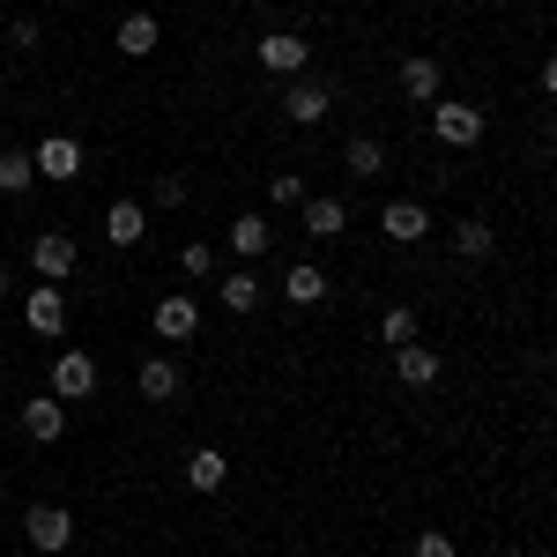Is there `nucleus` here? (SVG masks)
Here are the masks:
<instances>
[{"mask_svg": "<svg viewBox=\"0 0 557 557\" xmlns=\"http://www.w3.org/2000/svg\"><path fill=\"white\" fill-rule=\"evenodd\" d=\"M483 127H491V120H483V104H461V97H438V104H431V134H438L446 149H475Z\"/></svg>", "mask_w": 557, "mask_h": 557, "instance_id": "nucleus-1", "label": "nucleus"}, {"mask_svg": "<svg viewBox=\"0 0 557 557\" xmlns=\"http://www.w3.org/2000/svg\"><path fill=\"white\" fill-rule=\"evenodd\" d=\"M253 60L268 67V75H283V83H290V75H305V67H312V45H305L298 30H268V38L253 45Z\"/></svg>", "mask_w": 557, "mask_h": 557, "instance_id": "nucleus-2", "label": "nucleus"}, {"mask_svg": "<svg viewBox=\"0 0 557 557\" xmlns=\"http://www.w3.org/2000/svg\"><path fill=\"white\" fill-rule=\"evenodd\" d=\"M75 260H83V246H75L67 231H38V238H30V268H38V283H67Z\"/></svg>", "mask_w": 557, "mask_h": 557, "instance_id": "nucleus-3", "label": "nucleus"}, {"mask_svg": "<svg viewBox=\"0 0 557 557\" xmlns=\"http://www.w3.org/2000/svg\"><path fill=\"white\" fill-rule=\"evenodd\" d=\"M23 535H30V550L60 557L75 543V513H67V506H30V513H23Z\"/></svg>", "mask_w": 557, "mask_h": 557, "instance_id": "nucleus-4", "label": "nucleus"}, {"mask_svg": "<svg viewBox=\"0 0 557 557\" xmlns=\"http://www.w3.org/2000/svg\"><path fill=\"white\" fill-rule=\"evenodd\" d=\"M30 164H38V178L67 186V178H83V141L75 134H45L38 149H30Z\"/></svg>", "mask_w": 557, "mask_h": 557, "instance_id": "nucleus-5", "label": "nucleus"}, {"mask_svg": "<svg viewBox=\"0 0 557 557\" xmlns=\"http://www.w3.org/2000/svg\"><path fill=\"white\" fill-rule=\"evenodd\" d=\"M97 394V357L89 349H60L52 364V401H89Z\"/></svg>", "mask_w": 557, "mask_h": 557, "instance_id": "nucleus-6", "label": "nucleus"}, {"mask_svg": "<svg viewBox=\"0 0 557 557\" xmlns=\"http://www.w3.org/2000/svg\"><path fill=\"white\" fill-rule=\"evenodd\" d=\"M327 104H335V89L320 83V75H290V97H283L290 127H320V120H327Z\"/></svg>", "mask_w": 557, "mask_h": 557, "instance_id": "nucleus-7", "label": "nucleus"}, {"mask_svg": "<svg viewBox=\"0 0 557 557\" xmlns=\"http://www.w3.org/2000/svg\"><path fill=\"white\" fill-rule=\"evenodd\" d=\"M23 320H30V335H67V298H60V283H30V298H23Z\"/></svg>", "mask_w": 557, "mask_h": 557, "instance_id": "nucleus-8", "label": "nucleus"}, {"mask_svg": "<svg viewBox=\"0 0 557 557\" xmlns=\"http://www.w3.org/2000/svg\"><path fill=\"white\" fill-rule=\"evenodd\" d=\"M298 209H305V231H312V238H343L349 231V201L343 194H305Z\"/></svg>", "mask_w": 557, "mask_h": 557, "instance_id": "nucleus-9", "label": "nucleus"}, {"mask_svg": "<svg viewBox=\"0 0 557 557\" xmlns=\"http://www.w3.org/2000/svg\"><path fill=\"white\" fill-rule=\"evenodd\" d=\"M438 372H446V364H438V349H431V343H401V349H394V380H401V386H438Z\"/></svg>", "mask_w": 557, "mask_h": 557, "instance_id": "nucleus-10", "label": "nucleus"}, {"mask_svg": "<svg viewBox=\"0 0 557 557\" xmlns=\"http://www.w3.org/2000/svg\"><path fill=\"white\" fill-rule=\"evenodd\" d=\"M380 231H386V238H394V246H417V238H424V231H431L424 201H386V209H380Z\"/></svg>", "mask_w": 557, "mask_h": 557, "instance_id": "nucleus-11", "label": "nucleus"}, {"mask_svg": "<svg viewBox=\"0 0 557 557\" xmlns=\"http://www.w3.org/2000/svg\"><path fill=\"white\" fill-rule=\"evenodd\" d=\"M104 238H112V246H141V238H149V209H141V201H112V209H104Z\"/></svg>", "mask_w": 557, "mask_h": 557, "instance_id": "nucleus-12", "label": "nucleus"}, {"mask_svg": "<svg viewBox=\"0 0 557 557\" xmlns=\"http://www.w3.org/2000/svg\"><path fill=\"white\" fill-rule=\"evenodd\" d=\"M194 327H201V305L194 298H157V335L164 343H186Z\"/></svg>", "mask_w": 557, "mask_h": 557, "instance_id": "nucleus-13", "label": "nucleus"}, {"mask_svg": "<svg viewBox=\"0 0 557 557\" xmlns=\"http://www.w3.org/2000/svg\"><path fill=\"white\" fill-rule=\"evenodd\" d=\"M23 431H30L38 446H52V438L67 431V401H52V394H45V401H23Z\"/></svg>", "mask_w": 557, "mask_h": 557, "instance_id": "nucleus-14", "label": "nucleus"}, {"mask_svg": "<svg viewBox=\"0 0 557 557\" xmlns=\"http://www.w3.org/2000/svg\"><path fill=\"white\" fill-rule=\"evenodd\" d=\"M223 483H231V461L215 446H194L186 454V491H223Z\"/></svg>", "mask_w": 557, "mask_h": 557, "instance_id": "nucleus-15", "label": "nucleus"}, {"mask_svg": "<svg viewBox=\"0 0 557 557\" xmlns=\"http://www.w3.org/2000/svg\"><path fill=\"white\" fill-rule=\"evenodd\" d=\"M283 298L290 305H320L327 298V268H320V260H298V268L283 275Z\"/></svg>", "mask_w": 557, "mask_h": 557, "instance_id": "nucleus-16", "label": "nucleus"}, {"mask_svg": "<svg viewBox=\"0 0 557 557\" xmlns=\"http://www.w3.org/2000/svg\"><path fill=\"white\" fill-rule=\"evenodd\" d=\"M215 298H223V312H238V320H246V312H260V275H253V268L223 275V283H215Z\"/></svg>", "mask_w": 557, "mask_h": 557, "instance_id": "nucleus-17", "label": "nucleus"}, {"mask_svg": "<svg viewBox=\"0 0 557 557\" xmlns=\"http://www.w3.org/2000/svg\"><path fill=\"white\" fill-rule=\"evenodd\" d=\"M120 52H127V60H149V52H157V15H149V8H134L127 23H120Z\"/></svg>", "mask_w": 557, "mask_h": 557, "instance_id": "nucleus-18", "label": "nucleus"}, {"mask_svg": "<svg viewBox=\"0 0 557 557\" xmlns=\"http://www.w3.org/2000/svg\"><path fill=\"white\" fill-rule=\"evenodd\" d=\"M231 246H238L246 260H260L268 246H275V223H268V215H231Z\"/></svg>", "mask_w": 557, "mask_h": 557, "instance_id": "nucleus-19", "label": "nucleus"}, {"mask_svg": "<svg viewBox=\"0 0 557 557\" xmlns=\"http://www.w3.org/2000/svg\"><path fill=\"white\" fill-rule=\"evenodd\" d=\"M134 386H141V401H172L178 394V364L172 357H149V364L134 372Z\"/></svg>", "mask_w": 557, "mask_h": 557, "instance_id": "nucleus-20", "label": "nucleus"}, {"mask_svg": "<svg viewBox=\"0 0 557 557\" xmlns=\"http://www.w3.org/2000/svg\"><path fill=\"white\" fill-rule=\"evenodd\" d=\"M343 172H349V178H380V172H386V149L372 141V134H349V149H343Z\"/></svg>", "mask_w": 557, "mask_h": 557, "instance_id": "nucleus-21", "label": "nucleus"}, {"mask_svg": "<svg viewBox=\"0 0 557 557\" xmlns=\"http://www.w3.org/2000/svg\"><path fill=\"white\" fill-rule=\"evenodd\" d=\"M401 97L409 104H438V60H401Z\"/></svg>", "mask_w": 557, "mask_h": 557, "instance_id": "nucleus-22", "label": "nucleus"}, {"mask_svg": "<svg viewBox=\"0 0 557 557\" xmlns=\"http://www.w3.org/2000/svg\"><path fill=\"white\" fill-rule=\"evenodd\" d=\"M30 186H38L30 149H0V194H30Z\"/></svg>", "mask_w": 557, "mask_h": 557, "instance_id": "nucleus-23", "label": "nucleus"}, {"mask_svg": "<svg viewBox=\"0 0 557 557\" xmlns=\"http://www.w3.org/2000/svg\"><path fill=\"white\" fill-rule=\"evenodd\" d=\"M454 246H461V260H491V246H498V238H491V223H454Z\"/></svg>", "mask_w": 557, "mask_h": 557, "instance_id": "nucleus-24", "label": "nucleus"}, {"mask_svg": "<svg viewBox=\"0 0 557 557\" xmlns=\"http://www.w3.org/2000/svg\"><path fill=\"white\" fill-rule=\"evenodd\" d=\"M380 343H386V349L417 343V312H409V305H386V320H380Z\"/></svg>", "mask_w": 557, "mask_h": 557, "instance_id": "nucleus-25", "label": "nucleus"}, {"mask_svg": "<svg viewBox=\"0 0 557 557\" xmlns=\"http://www.w3.org/2000/svg\"><path fill=\"white\" fill-rule=\"evenodd\" d=\"M268 201H275V209H298V201H305V178L298 172H275V178H268Z\"/></svg>", "mask_w": 557, "mask_h": 557, "instance_id": "nucleus-26", "label": "nucleus"}, {"mask_svg": "<svg viewBox=\"0 0 557 557\" xmlns=\"http://www.w3.org/2000/svg\"><path fill=\"white\" fill-rule=\"evenodd\" d=\"M178 268H186V275H209V268H215V246H209V238H194V246L178 253Z\"/></svg>", "mask_w": 557, "mask_h": 557, "instance_id": "nucleus-27", "label": "nucleus"}, {"mask_svg": "<svg viewBox=\"0 0 557 557\" xmlns=\"http://www.w3.org/2000/svg\"><path fill=\"white\" fill-rule=\"evenodd\" d=\"M409 557H461V550H454V535L431 528V535H417V550H409Z\"/></svg>", "mask_w": 557, "mask_h": 557, "instance_id": "nucleus-28", "label": "nucleus"}, {"mask_svg": "<svg viewBox=\"0 0 557 557\" xmlns=\"http://www.w3.org/2000/svg\"><path fill=\"white\" fill-rule=\"evenodd\" d=\"M178 201H186V178L164 172V178H157V209H178Z\"/></svg>", "mask_w": 557, "mask_h": 557, "instance_id": "nucleus-29", "label": "nucleus"}, {"mask_svg": "<svg viewBox=\"0 0 557 557\" xmlns=\"http://www.w3.org/2000/svg\"><path fill=\"white\" fill-rule=\"evenodd\" d=\"M0 97H8V75H0Z\"/></svg>", "mask_w": 557, "mask_h": 557, "instance_id": "nucleus-30", "label": "nucleus"}]
</instances>
